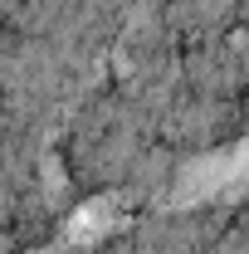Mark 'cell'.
Listing matches in <instances>:
<instances>
[{
    "label": "cell",
    "instance_id": "1",
    "mask_svg": "<svg viewBox=\"0 0 249 254\" xmlns=\"http://www.w3.org/2000/svg\"><path fill=\"white\" fill-rule=\"evenodd\" d=\"M245 181H249V147H230L220 157H205L200 166H190L176 200H220V195L245 190Z\"/></svg>",
    "mask_w": 249,
    "mask_h": 254
},
{
    "label": "cell",
    "instance_id": "2",
    "mask_svg": "<svg viewBox=\"0 0 249 254\" xmlns=\"http://www.w3.org/2000/svg\"><path fill=\"white\" fill-rule=\"evenodd\" d=\"M118 220H123V205H118V200H88V205L68 220L63 245H93L98 235H108Z\"/></svg>",
    "mask_w": 249,
    "mask_h": 254
}]
</instances>
